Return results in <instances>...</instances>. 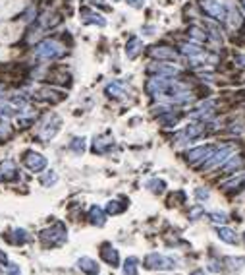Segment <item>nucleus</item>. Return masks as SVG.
<instances>
[{
	"instance_id": "32",
	"label": "nucleus",
	"mask_w": 245,
	"mask_h": 275,
	"mask_svg": "<svg viewBox=\"0 0 245 275\" xmlns=\"http://www.w3.org/2000/svg\"><path fill=\"white\" fill-rule=\"evenodd\" d=\"M176 122H178V116H176V114H168V116H160V124H164V126H174Z\"/></svg>"
},
{
	"instance_id": "27",
	"label": "nucleus",
	"mask_w": 245,
	"mask_h": 275,
	"mask_svg": "<svg viewBox=\"0 0 245 275\" xmlns=\"http://www.w3.org/2000/svg\"><path fill=\"white\" fill-rule=\"evenodd\" d=\"M12 235H14V242H19V244H23V242H27L29 240V237H27V233L23 231V229H14L12 231Z\"/></svg>"
},
{
	"instance_id": "1",
	"label": "nucleus",
	"mask_w": 245,
	"mask_h": 275,
	"mask_svg": "<svg viewBox=\"0 0 245 275\" xmlns=\"http://www.w3.org/2000/svg\"><path fill=\"white\" fill-rule=\"evenodd\" d=\"M147 93L155 99L166 101V103H187L191 101V92L187 86L170 80L168 76H157L147 82Z\"/></svg>"
},
{
	"instance_id": "13",
	"label": "nucleus",
	"mask_w": 245,
	"mask_h": 275,
	"mask_svg": "<svg viewBox=\"0 0 245 275\" xmlns=\"http://www.w3.org/2000/svg\"><path fill=\"white\" fill-rule=\"evenodd\" d=\"M81 19H83V23H95V25H99V27H105L106 25V19L103 18L101 14L91 12V10H87V8L81 10Z\"/></svg>"
},
{
	"instance_id": "43",
	"label": "nucleus",
	"mask_w": 245,
	"mask_h": 275,
	"mask_svg": "<svg viewBox=\"0 0 245 275\" xmlns=\"http://www.w3.org/2000/svg\"><path fill=\"white\" fill-rule=\"evenodd\" d=\"M191 275H205V272H193Z\"/></svg>"
},
{
	"instance_id": "21",
	"label": "nucleus",
	"mask_w": 245,
	"mask_h": 275,
	"mask_svg": "<svg viewBox=\"0 0 245 275\" xmlns=\"http://www.w3.org/2000/svg\"><path fill=\"white\" fill-rule=\"evenodd\" d=\"M216 233H218V239L228 242V244H236V242H238L236 233H234L232 229H228V227H218V229H216Z\"/></svg>"
},
{
	"instance_id": "24",
	"label": "nucleus",
	"mask_w": 245,
	"mask_h": 275,
	"mask_svg": "<svg viewBox=\"0 0 245 275\" xmlns=\"http://www.w3.org/2000/svg\"><path fill=\"white\" fill-rule=\"evenodd\" d=\"M123 275H137V258H127L123 264Z\"/></svg>"
},
{
	"instance_id": "26",
	"label": "nucleus",
	"mask_w": 245,
	"mask_h": 275,
	"mask_svg": "<svg viewBox=\"0 0 245 275\" xmlns=\"http://www.w3.org/2000/svg\"><path fill=\"white\" fill-rule=\"evenodd\" d=\"M60 21V18L56 16V14H51V12H47L43 18H41V25L43 27H53V25H56Z\"/></svg>"
},
{
	"instance_id": "37",
	"label": "nucleus",
	"mask_w": 245,
	"mask_h": 275,
	"mask_svg": "<svg viewBox=\"0 0 245 275\" xmlns=\"http://www.w3.org/2000/svg\"><path fill=\"white\" fill-rule=\"evenodd\" d=\"M195 196H197L199 200H207V198H209V190H203V188H197V190H195Z\"/></svg>"
},
{
	"instance_id": "3",
	"label": "nucleus",
	"mask_w": 245,
	"mask_h": 275,
	"mask_svg": "<svg viewBox=\"0 0 245 275\" xmlns=\"http://www.w3.org/2000/svg\"><path fill=\"white\" fill-rule=\"evenodd\" d=\"M232 153H234V147L232 146L218 147V149H214V153L210 155L209 159L203 163V167L205 169H216V167L224 165V163H228L232 159Z\"/></svg>"
},
{
	"instance_id": "8",
	"label": "nucleus",
	"mask_w": 245,
	"mask_h": 275,
	"mask_svg": "<svg viewBox=\"0 0 245 275\" xmlns=\"http://www.w3.org/2000/svg\"><path fill=\"white\" fill-rule=\"evenodd\" d=\"M212 153H214V147L212 146L195 147V149H191V151L187 153V161H189L191 165H199V163H205Z\"/></svg>"
},
{
	"instance_id": "35",
	"label": "nucleus",
	"mask_w": 245,
	"mask_h": 275,
	"mask_svg": "<svg viewBox=\"0 0 245 275\" xmlns=\"http://www.w3.org/2000/svg\"><path fill=\"white\" fill-rule=\"evenodd\" d=\"M10 132H12V130H10V124H8L6 120H4V122H0V136H6V138H8V136H10Z\"/></svg>"
},
{
	"instance_id": "7",
	"label": "nucleus",
	"mask_w": 245,
	"mask_h": 275,
	"mask_svg": "<svg viewBox=\"0 0 245 275\" xmlns=\"http://www.w3.org/2000/svg\"><path fill=\"white\" fill-rule=\"evenodd\" d=\"M58 126H60V118H58L56 114H49V116L43 120L41 128H39V138H41V140H45V142H49L51 138L56 136Z\"/></svg>"
},
{
	"instance_id": "41",
	"label": "nucleus",
	"mask_w": 245,
	"mask_h": 275,
	"mask_svg": "<svg viewBox=\"0 0 245 275\" xmlns=\"http://www.w3.org/2000/svg\"><path fill=\"white\" fill-rule=\"evenodd\" d=\"M0 266L6 268V254H2V252H0Z\"/></svg>"
},
{
	"instance_id": "11",
	"label": "nucleus",
	"mask_w": 245,
	"mask_h": 275,
	"mask_svg": "<svg viewBox=\"0 0 245 275\" xmlns=\"http://www.w3.org/2000/svg\"><path fill=\"white\" fill-rule=\"evenodd\" d=\"M114 147V138L112 136H101V138H95V144H93V151L95 153H106L108 149Z\"/></svg>"
},
{
	"instance_id": "39",
	"label": "nucleus",
	"mask_w": 245,
	"mask_h": 275,
	"mask_svg": "<svg viewBox=\"0 0 245 275\" xmlns=\"http://www.w3.org/2000/svg\"><path fill=\"white\" fill-rule=\"evenodd\" d=\"M129 6H133V8H141L143 4H145V0H125Z\"/></svg>"
},
{
	"instance_id": "22",
	"label": "nucleus",
	"mask_w": 245,
	"mask_h": 275,
	"mask_svg": "<svg viewBox=\"0 0 245 275\" xmlns=\"http://www.w3.org/2000/svg\"><path fill=\"white\" fill-rule=\"evenodd\" d=\"M212 107H214V103H212V101L203 103V105L195 110V112H191V118H209L210 114H212Z\"/></svg>"
},
{
	"instance_id": "6",
	"label": "nucleus",
	"mask_w": 245,
	"mask_h": 275,
	"mask_svg": "<svg viewBox=\"0 0 245 275\" xmlns=\"http://www.w3.org/2000/svg\"><path fill=\"white\" fill-rule=\"evenodd\" d=\"M201 6L210 18L220 19V21L228 19V8L222 2H218V0H201Z\"/></svg>"
},
{
	"instance_id": "31",
	"label": "nucleus",
	"mask_w": 245,
	"mask_h": 275,
	"mask_svg": "<svg viewBox=\"0 0 245 275\" xmlns=\"http://www.w3.org/2000/svg\"><path fill=\"white\" fill-rule=\"evenodd\" d=\"M228 21H230V25H232V27H238V25L242 23L240 14H238L236 10H228Z\"/></svg>"
},
{
	"instance_id": "33",
	"label": "nucleus",
	"mask_w": 245,
	"mask_h": 275,
	"mask_svg": "<svg viewBox=\"0 0 245 275\" xmlns=\"http://www.w3.org/2000/svg\"><path fill=\"white\" fill-rule=\"evenodd\" d=\"M56 181H58V177H56V173H53V171H51L49 175H45V177L41 179V183L45 184V186H51V184H54Z\"/></svg>"
},
{
	"instance_id": "23",
	"label": "nucleus",
	"mask_w": 245,
	"mask_h": 275,
	"mask_svg": "<svg viewBox=\"0 0 245 275\" xmlns=\"http://www.w3.org/2000/svg\"><path fill=\"white\" fill-rule=\"evenodd\" d=\"M182 53L185 56H189V60H195V58H199V56L203 55L205 51L201 47H197V45H182Z\"/></svg>"
},
{
	"instance_id": "16",
	"label": "nucleus",
	"mask_w": 245,
	"mask_h": 275,
	"mask_svg": "<svg viewBox=\"0 0 245 275\" xmlns=\"http://www.w3.org/2000/svg\"><path fill=\"white\" fill-rule=\"evenodd\" d=\"M106 95L114 97V99H122V97L127 95V92H125V86L122 82H112V84L106 86Z\"/></svg>"
},
{
	"instance_id": "18",
	"label": "nucleus",
	"mask_w": 245,
	"mask_h": 275,
	"mask_svg": "<svg viewBox=\"0 0 245 275\" xmlns=\"http://www.w3.org/2000/svg\"><path fill=\"white\" fill-rule=\"evenodd\" d=\"M89 219L93 225H97V227H103L105 225V211H103V207H99V205H93L91 209H89Z\"/></svg>"
},
{
	"instance_id": "34",
	"label": "nucleus",
	"mask_w": 245,
	"mask_h": 275,
	"mask_svg": "<svg viewBox=\"0 0 245 275\" xmlns=\"http://www.w3.org/2000/svg\"><path fill=\"white\" fill-rule=\"evenodd\" d=\"M228 219L226 213H222V211H214V213H210V221H214V223H224Z\"/></svg>"
},
{
	"instance_id": "2",
	"label": "nucleus",
	"mask_w": 245,
	"mask_h": 275,
	"mask_svg": "<svg viewBox=\"0 0 245 275\" xmlns=\"http://www.w3.org/2000/svg\"><path fill=\"white\" fill-rule=\"evenodd\" d=\"M64 53H66L64 45L58 43L56 39H47L35 47V56L41 60H54V58H60Z\"/></svg>"
},
{
	"instance_id": "44",
	"label": "nucleus",
	"mask_w": 245,
	"mask_h": 275,
	"mask_svg": "<svg viewBox=\"0 0 245 275\" xmlns=\"http://www.w3.org/2000/svg\"><path fill=\"white\" fill-rule=\"evenodd\" d=\"M242 6H244V10H245V0H242Z\"/></svg>"
},
{
	"instance_id": "38",
	"label": "nucleus",
	"mask_w": 245,
	"mask_h": 275,
	"mask_svg": "<svg viewBox=\"0 0 245 275\" xmlns=\"http://www.w3.org/2000/svg\"><path fill=\"white\" fill-rule=\"evenodd\" d=\"M199 215H203V207H201V205H199V207H193L191 213H189V217H191V219H197Z\"/></svg>"
},
{
	"instance_id": "9",
	"label": "nucleus",
	"mask_w": 245,
	"mask_h": 275,
	"mask_svg": "<svg viewBox=\"0 0 245 275\" xmlns=\"http://www.w3.org/2000/svg\"><path fill=\"white\" fill-rule=\"evenodd\" d=\"M23 163H25V167H27L29 171L39 173V171H43V169L47 167V159H45L41 153H35V151H27V153H25V157H23Z\"/></svg>"
},
{
	"instance_id": "12",
	"label": "nucleus",
	"mask_w": 245,
	"mask_h": 275,
	"mask_svg": "<svg viewBox=\"0 0 245 275\" xmlns=\"http://www.w3.org/2000/svg\"><path fill=\"white\" fill-rule=\"evenodd\" d=\"M141 51H143V41H141L139 37H131V39L127 41V45H125V55H127V58H129V60L137 58Z\"/></svg>"
},
{
	"instance_id": "29",
	"label": "nucleus",
	"mask_w": 245,
	"mask_h": 275,
	"mask_svg": "<svg viewBox=\"0 0 245 275\" xmlns=\"http://www.w3.org/2000/svg\"><path fill=\"white\" fill-rule=\"evenodd\" d=\"M147 186H149V190H153L155 194H160V192L166 188V184L162 183V181H157V179H155V181H149Z\"/></svg>"
},
{
	"instance_id": "5",
	"label": "nucleus",
	"mask_w": 245,
	"mask_h": 275,
	"mask_svg": "<svg viewBox=\"0 0 245 275\" xmlns=\"http://www.w3.org/2000/svg\"><path fill=\"white\" fill-rule=\"evenodd\" d=\"M145 266L149 270H174L176 268V260L168 256H162L158 252H153L145 258Z\"/></svg>"
},
{
	"instance_id": "36",
	"label": "nucleus",
	"mask_w": 245,
	"mask_h": 275,
	"mask_svg": "<svg viewBox=\"0 0 245 275\" xmlns=\"http://www.w3.org/2000/svg\"><path fill=\"white\" fill-rule=\"evenodd\" d=\"M6 274L19 275V266H16V264H8V266H6Z\"/></svg>"
},
{
	"instance_id": "19",
	"label": "nucleus",
	"mask_w": 245,
	"mask_h": 275,
	"mask_svg": "<svg viewBox=\"0 0 245 275\" xmlns=\"http://www.w3.org/2000/svg\"><path fill=\"white\" fill-rule=\"evenodd\" d=\"M151 56H155V58L178 60V55H176L172 49H168V47H155V49H151Z\"/></svg>"
},
{
	"instance_id": "28",
	"label": "nucleus",
	"mask_w": 245,
	"mask_h": 275,
	"mask_svg": "<svg viewBox=\"0 0 245 275\" xmlns=\"http://www.w3.org/2000/svg\"><path fill=\"white\" fill-rule=\"evenodd\" d=\"M123 209H125V205H120V202H108V205H106V211L108 213H112V215H116V213H122Z\"/></svg>"
},
{
	"instance_id": "4",
	"label": "nucleus",
	"mask_w": 245,
	"mask_h": 275,
	"mask_svg": "<svg viewBox=\"0 0 245 275\" xmlns=\"http://www.w3.org/2000/svg\"><path fill=\"white\" fill-rule=\"evenodd\" d=\"M41 239H43V242H47L51 246H58V244H62L66 240V227L62 223H58V225H54L51 229H45L41 233Z\"/></svg>"
},
{
	"instance_id": "20",
	"label": "nucleus",
	"mask_w": 245,
	"mask_h": 275,
	"mask_svg": "<svg viewBox=\"0 0 245 275\" xmlns=\"http://www.w3.org/2000/svg\"><path fill=\"white\" fill-rule=\"evenodd\" d=\"M149 72L158 74V76H176L178 68H174V66H164V64H151L149 66Z\"/></svg>"
},
{
	"instance_id": "10",
	"label": "nucleus",
	"mask_w": 245,
	"mask_h": 275,
	"mask_svg": "<svg viewBox=\"0 0 245 275\" xmlns=\"http://www.w3.org/2000/svg\"><path fill=\"white\" fill-rule=\"evenodd\" d=\"M203 132H205V128L201 126V124H189L187 128L184 130L182 134H178V144H185V142H191V140H195V138H199V136H203Z\"/></svg>"
},
{
	"instance_id": "42",
	"label": "nucleus",
	"mask_w": 245,
	"mask_h": 275,
	"mask_svg": "<svg viewBox=\"0 0 245 275\" xmlns=\"http://www.w3.org/2000/svg\"><path fill=\"white\" fill-rule=\"evenodd\" d=\"M93 4H99V6H105V0H91Z\"/></svg>"
},
{
	"instance_id": "14",
	"label": "nucleus",
	"mask_w": 245,
	"mask_h": 275,
	"mask_svg": "<svg viewBox=\"0 0 245 275\" xmlns=\"http://www.w3.org/2000/svg\"><path fill=\"white\" fill-rule=\"evenodd\" d=\"M0 177H2V181H14L18 177V169L14 165V161L0 163Z\"/></svg>"
},
{
	"instance_id": "25",
	"label": "nucleus",
	"mask_w": 245,
	"mask_h": 275,
	"mask_svg": "<svg viewBox=\"0 0 245 275\" xmlns=\"http://www.w3.org/2000/svg\"><path fill=\"white\" fill-rule=\"evenodd\" d=\"M70 149L73 153H77V155H81L83 151H85V140L83 138H73L70 144Z\"/></svg>"
},
{
	"instance_id": "17",
	"label": "nucleus",
	"mask_w": 245,
	"mask_h": 275,
	"mask_svg": "<svg viewBox=\"0 0 245 275\" xmlns=\"http://www.w3.org/2000/svg\"><path fill=\"white\" fill-rule=\"evenodd\" d=\"M101 256L105 258V262H108V264H110L112 268L120 264V256H118V250H116V248H112L110 244H105V246H103V250H101Z\"/></svg>"
},
{
	"instance_id": "30",
	"label": "nucleus",
	"mask_w": 245,
	"mask_h": 275,
	"mask_svg": "<svg viewBox=\"0 0 245 275\" xmlns=\"http://www.w3.org/2000/svg\"><path fill=\"white\" fill-rule=\"evenodd\" d=\"M189 35H191V39H195V41H201V43L209 39V35H207V33H203L199 27H191V29H189Z\"/></svg>"
},
{
	"instance_id": "15",
	"label": "nucleus",
	"mask_w": 245,
	"mask_h": 275,
	"mask_svg": "<svg viewBox=\"0 0 245 275\" xmlns=\"http://www.w3.org/2000/svg\"><path fill=\"white\" fill-rule=\"evenodd\" d=\"M77 268L89 275L99 274V264H97L95 260H91V258H79V260H77Z\"/></svg>"
},
{
	"instance_id": "40",
	"label": "nucleus",
	"mask_w": 245,
	"mask_h": 275,
	"mask_svg": "<svg viewBox=\"0 0 245 275\" xmlns=\"http://www.w3.org/2000/svg\"><path fill=\"white\" fill-rule=\"evenodd\" d=\"M238 64H240V66H244V68H245V55L238 56Z\"/></svg>"
}]
</instances>
